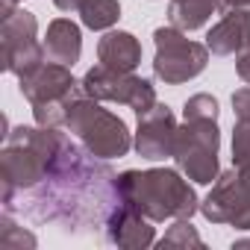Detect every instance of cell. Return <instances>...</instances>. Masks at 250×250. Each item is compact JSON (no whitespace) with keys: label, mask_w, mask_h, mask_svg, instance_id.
Returning <instances> with one entry per match:
<instances>
[{"label":"cell","mask_w":250,"mask_h":250,"mask_svg":"<svg viewBox=\"0 0 250 250\" xmlns=\"http://www.w3.org/2000/svg\"><path fill=\"white\" fill-rule=\"evenodd\" d=\"M91 150H80L65 139L47 177L30 188V200L21 203L33 221L62 224L65 229H91L103 227L112 209L124 200L118 177L91 159Z\"/></svg>","instance_id":"cell-1"},{"label":"cell","mask_w":250,"mask_h":250,"mask_svg":"<svg viewBox=\"0 0 250 250\" xmlns=\"http://www.w3.org/2000/svg\"><path fill=\"white\" fill-rule=\"evenodd\" d=\"M121 197L133 203L147 221L191 218L197 212V197L191 186L171 168L153 171H124L118 177Z\"/></svg>","instance_id":"cell-2"},{"label":"cell","mask_w":250,"mask_h":250,"mask_svg":"<svg viewBox=\"0 0 250 250\" xmlns=\"http://www.w3.org/2000/svg\"><path fill=\"white\" fill-rule=\"evenodd\" d=\"M65 127L85 145V150H91L100 159L127 156V150L133 147L127 124L100 103H94V97H88L85 91H80V97L74 100Z\"/></svg>","instance_id":"cell-3"},{"label":"cell","mask_w":250,"mask_h":250,"mask_svg":"<svg viewBox=\"0 0 250 250\" xmlns=\"http://www.w3.org/2000/svg\"><path fill=\"white\" fill-rule=\"evenodd\" d=\"M218 124L215 121H186L177 130L174 142V162L177 168L194 183L218 180Z\"/></svg>","instance_id":"cell-4"},{"label":"cell","mask_w":250,"mask_h":250,"mask_svg":"<svg viewBox=\"0 0 250 250\" xmlns=\"http://www.w3.org/2000/svg\"><path fill=\"white\" fill-rule=\"evenodd\" d=\"M153 42H156L153 74L159 80H165L168 85L194 80L209 62V47L188 42L183 36V30H177V27H159L153 33Z\"/></svg>","instance_id":"cell-5"},{"label":"cell","mask_w":250,"mask_h":250,"mask_svg":"<svg viewBox=\"0 0 250 250\" xmlns=\"http://www.w3.org/2000/svg\"><path fill=\"white\" fill-rule=\"evenodd\" d=\"M83 91L94 100L127 103V106H133L136 115H147L159 103L150 80H142L136 74H124V71H112L106 65H97L83 77Z\"/></svg>","instance_id":"cell-6"},{"label":"cell","mask_w":250,"mask_h":250,"mask_svg":"<svg viewBox=\"0 0 250 250\" xmlns=\"http://www.w3.org/2000/svg\"><path fill=\"white\" fill-rule=\"evenodd\" d=\"M200 212L212 224L250 229V168H232L221 174L209 197L200 203Z\"/></svg>","instance_id":"cell-7"},{"label":"cell","mask_w":250,"mask_h":250,"mask_svg":"<svg viewBox=\"0 0 250 250\" xmlns=\"http://www.w3.org/2000/svg\"><path fill=\"white\" fill-rule=\"evenodd\" d=\"M39 24L33 12H15L3 21V68L15 77H27L44 59V44L36 42Z\"/></svg>","instance_id":"cell-8"},{"label":"cell","mask_w":250,"mask_h":250,"mask_svg":"<svg viewBox=\"0 0 250 250\" xmlns=\"http://www.w3.org/2000/svg\"><path fill=\"white\" fill-rule=\"evenodd\" d=\"M177 124L168 106L156 103L147 115H139V133H136V150L145 159H165L174 156V142H177Z\"/></svg>","instance_id":"cell-9"},{"label":"cell","mask_w":250,"mask_h":250,"mask_svg":"<svg viewBox=\"0 0 250 250\" xmlns=\"http://www.w3.org/2000/svg\"><path fill=\"white\" fill-rule=\"evenodd\" d=\"M103 229H106V241L118 247H150L156 241V232L147 224V218L127 200H121L112 209Z\"/></svg>","instance_id":"cell-10"},{"label":"cell","mask_w":250,"mask_h":250,"mask_svg":"<svg viewBox=\"0 0 250 250\" xmlns=\"http://www.w3.org/2000/svg\"><path fill=\"white\" fill-rule=\"evenodd\" d=\"M77 85V80L71 77V71L65 65L56 62H42L36 71H30L27 77H21V94L36 106V103H47V100H62L68 97Z\"/></svg>","instance_id":"cell-11"},{"label":"cell","mask_w":250,"mask_h":250,"mask_svg":"<svg viewBox=\"0 0 250 250\" xmlns=\"http://www.w3.org/2000/svg\"><path fill=\"white\" fill-rule=\"evenodd\" d=\"M206 47L215 56H232L250 47V9H227V15L209 30Z\"/></svg>","instance_id":"cell-12"},{"label":"cell","mask_w":250,"mask_h":250,"mask_svg":"<svg viewBox=\"0 0 250 250\" xmlns=\"http://www.w3.org/2000/svg\"><path fill=\"white\" fill-rule=\"evenodd\" d=\"M97 59L100 65L112 68V71H124V74H133L142 62V44L133 33H124V30H109L100 44H97Z\"/></svg>","instance_id":"cell-13"},{"label":"cell","mask_w":250,"mask_h":250,"mask_svg":"<svg viewBox=\"0 0 250 250\" xmlns=\"http://www.w3.org/2000/svg\"><path fill=\"white\" fill-rule=\"evenodd\" d=\"M44 56L47 62H56V65H65L71 68L77 59H80V50H83V36H80V27L68 18H56L50 21L47 27V36H44Z\"/></svg>","instance_id":"cell-14"},{"label":"cell","mask_w":250,"mask_h":250,"mask_svg":"<svg viewBox=\"0 0 250 250\" xmlns=\"http://www.w3.org/2000/svg\"><path fill=\"white\" fill-rule=\"evenodd\" d=\"M215 9H218V0H171L168 21H171V27L191 33V30H200L212 18Z\"/></svg>","instance_id":"cell-15"},{"label":"cell","mask_w":250,"mask_h":250,"mask_svg":"<svg viewBox=\"0 0 250 250\" xmlns=\"http://www.w3.org/2000/svg\"><path fill=\"white\" fill-rule=\"evenodd\" d=\"M80 15L88 30H109L118 24L121 6H118V0H85Z\"/></svg>","instance_id":"cell-16"},{"label":"cell","mask_w":250,"mask_h":250,"mask_svg":"<svg viewBox=\"0 0 250 250\" xmlns=\"http://www.w3.org/2000/svg\"><path fill=\"white\" fill-rule=\"evenodd\" d=\"M0 247H6V250H12V247H36V235L24 232V227L12 224L9 212H3V218H0Z\"/></svg>","instance_id":"cell-17"},{"label":"cell","mask_w":250,"mask_h":250,"mask_svg":"<svg viewBox=\"0 0 250 250\" xmlns=\"http://www.w3.org/2000/svg\"><path fill=\"white\" fill-rule=\"evenodd\" d=\"M162 247H203V241H200V235L194 232V227L188 224V218H180L168 232H165V238L159 241Z\"/></svg>","instance_id":"cell-18"},{"label":"cell","mask_w":250,"mask_h":250,"mask_svg":"<svg viewBox=\"0 0 250 250\" xmlns=\"http://www.w3.org/2000/svg\"><path fill=\"white\" fill-rule=\"evenodd\" d=\"M183 118L186 121H218V100L209 94H194L186 100Z\"/></svg>","instance_id":"cell-19"},{"label":"cell","mask_w":250,"mask_h":250,"mask_svg":"<svg viewBox=\"0 0 250 250\" xmlns=\"http://www.w3.org/2000/svg\"><path fill=\"white\" fill-rule=\"evenodd\" d=\"M232 165L250 168V121L247 118H238L232 133Z\"/></svg>","instance_id":"cell-20"},{"label":"cell","mask_w":250,"mask_h":250,"mask_svg":"<svg viewBox=\"0 0 250 250\" xmlns=\"http://www.w3.org/2000/svg\"><path fill=\"white\" fill-rule=\"evenodd\" d=\"M232 109H235L238 118H247L250 121V85L247 88H238L232 94Z\"/></svg>","instance_id":"cell-21"},{"label":"cell","mask_w":250,"mask_h":250,"mask_svg":"<svg viewBox=\"0 0 250 250\" xmlns=\"http://www.w3.org/2000/svg\"><path fill=\"white\" fill-rule=\"evenodd\" d=\"M235 71H238V77H241L244 83H250V47L238 53V62H235Z\"/></svg>","instance_id":"cell-22"},{"label":"cell","mask_w":250,"mask_h":250,"mask_svg":"<svg viewBox=\"0 0 250 250\" xmlns=\"http://www.w3.org/2000/svg\"><path fill=\"white\" fill-rule=\"evenodd\" d=\"M53 3H56V9H62V12H80L85 0H53Z\"/></svg>","instance_id":"cell-23"},{"label":"cell","mask_w":250,"mask_h":250,"mask_svg":"<svg viewBox=\"0 0 250 250\" xmlns=\"http://www.w3.org/2000/svg\"><path fill=\"white\" fill-rule=\"evenodd\" d=\"M224 9H250V0H221Z\"/></svg>","instance_id":"cell-24"}]
</instances>
